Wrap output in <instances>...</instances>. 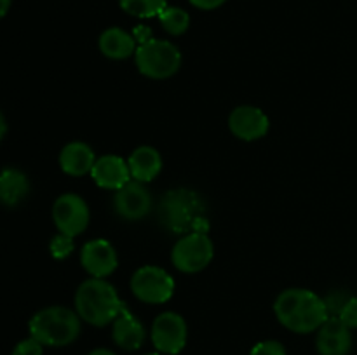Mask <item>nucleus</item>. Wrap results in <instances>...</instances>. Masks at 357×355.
Returning <instances> with one entry per match:
<instances>
[{"instance_id":"f257e3e1","label":"nucleus","mask_w":357,"mask_h":355,"mask_svg":"<svg viewBox=\"0 0 357 355\" xmlns=\"http://www.w3.org/2000/svg\"><path fill=\"white\" fill-rule=\"evenodd\" d=\"M274 312L286 329L298 334H309L319 329L328 319L326 303L309 289H286L278 296Z\"/></svg>"},{"instance_id":"f03ea898","label":"nucleus","mask_w":357,"mask_h":355,"mask_svg":"<svg viewBox=\"0 0 357 355\" xmlns=\"http://www.w3.org/2000/svg\"><path fill=\"white\" fill-rule=\"evenodd\" d=\"M160 225L171 233H208L209 223L206 219V205L195 191L180 188L169 190L159 204Z\"/></svg>"},{"instance_id":"7ed1b4c3","label":"nucleus","mask_w":357,"mask_h":355,"mask_svg":"<svg viewBox=\"0 0 357 355\" xmlns=\"http://www.w3.org/2000/svg\"><path fill=\"white\" fill-rule=\"evenodd\" d=\"M122 308L124 303L114 285L105 278H87L75 292V312L91 326L103 327L114 322Z\"/></svg>"},{"instance_id":"20e7f679","label":"nucleus","mask_w":357,"mask_h":355,"mask_svg":"<svg viewBox=\"0 0 357 355\" xmlns=\"http://www.w3.org/2000/svg\"><path fill=\"white\" fill-rule=\"evenodd\" d=\"M80 317L66 306H47L31 317L30 336L45 347H66L80 336Z\"/></svg>"},{"instance_id":"39448f33","label":"nucleus","mask_w":357,"mask_h":355,"mask_svg":"<svg viewBox=\"0 0 357 355\" xmlns=\"http://www.w3.org/2000/svg\"><path fill=\"white\" fill-rule=\"evenodd\" d=\"M135 59L139 73L153 80L169 79L181 66L180 49L171 42L159 38H150L145 44H139Z\"/></svg>"},{"instance_id":"423d86ee","label":"nucleus","mask_w":357,"mask_h":355,"mask_svg":"<svg viewBox=\"0 0 357 355\" xmlns=\"http://www.w3.org/2000/svg\"><path fill=\"white\" fill-rule=\"evenodd\" d=\"M215 256V247L208 233L190 232L185 233L171 251V261L174 268L183 274L202 271Z\"/></svg>"},{"instance_id":"0eeeda50","label":"nucleus","mask_w":357,"mask_h":355,"mask_svg":"<svg viewBox=\"0 0 357 355\" xmlns=\"http://www.w3.org/2000/svg\"><path fill=\"white\" fill-rule=\"evenodd\" d=\"M131 291L139 301L150 305H160L173 298L174 281L160 267L146 265L135 271L131 278Z\"/></svg>"},{"instance_id":"6e6552de","label":"nucleus","mask_w":357,"mask_h":355,"mask_svg":"<svg viewBox=\"0 0 357 355\" xmlns=\"http://www.w3.org/2000/svg\"><path fill=\"white\" fill-rule=\"evenodd\" d=\"M91 212L86 200L77 194H63L52 205V219L59 233L77 237L89 225Z\"/></svg>"},{"instance_id":"1a4fd4ad","label":"nucleus","mask_w":357,"mask_h":355,"mask_svg":"<svg viewBox=\"0 0 357 355\" xmlns=\"http://www.w3.org/2000/svg\"><path fill=\"white\" fill-rule=\"evenodd\" d=\"M152 343L159 354L176 355L187 345V322L180 313L164 312L152 324Z\"/></svg>"},{"instance_id":"9d476101","label":"nucleus","mask_w":357,"mask_h":355,"mask_svg":"<svg viewBox=\"0 0 357 355\" xmlns=\"http://www.w3.org/2000/svg\"><path fill=\"white\" fill-rule=\"evenodd\" d=\"M152 195L142 181L132 180L122 188L115 190L114 209L122 219L139 221V219L146 218L152 211Z\"/></svg>"},{"instance_id":"9b49d317","label":"nucleus","mask_w":357,"mask_h":355,"mask_svg":"<svg viewBox=\"0 0 357 355\" xmlns=\"http://www.w3.org/2000/svg\"><path fill=\"white\" fill-rule=\"evenodd\" d=\"M80 265L94 278H105L114 274L119 265L114 246L105 239H94L84 244L80 251Z\"/></svg>"},{"instance_id":"f8f14e48","label":"nucleus","mask_w":357,"mask_h":355,"mask_svg":"<svg viewBox=\"0 0 357 355\" xmlns=\"http://www.w3.org/2000/svg\"><path fill=\"white\" fill-rule=\"evenodd\" d=\"M229 127L236 138L243 141H257L267 136L271 122L268 117L257 106H237L229 117Z\"/></svg>"},{"instance_id":"ddd939ff","label":"nucleus","mask_w":357,"mask_h":355,"mask_svg":"<svg viewBox=\"0 0 357 355\" xmlns=\"http://www.w3.org/2000/svg\"><path fill=\"white\" fill-rule=\"evenodd\" d=\"M316 348L319 355H349L352 348L351 329L338 317H330L317 329Z\"/></svg>"},{"instance_id":"4468645a","label":"nucleus","mask_w":357,"mask_h":355,"mask_svg":"<svg viewBox=\"0 0 357 355\" xmlns=\"http://www.w3.org/2000/svg\"><path fill=\"white\" fill-rule=\"evenodd\" d=\"M91 178L100 188L119 190L131 181V173L124 159L119 155H103L94 162Z\"/></svg>"},{"instance_id":"2eb2a0df","label":"nucleus","mask_w":357,"mask_h":355,"mask_svg":"<svg viewBox=\"0 0 357 355\" xmlns=\"http://www.w3.org/2000/svg\"><path fill=\"white\" fill-rule=\"evenodd\" d=\"M145 327L143 324L132 315L131 310L124 305V308L121 310V313L117 315V319L114 320V327H112V338H114V343L117 345L122 350H138L139 347L145 341Z\"/></svg>"},{"instance_id":"dca6fc26","label":"nucleus","mask_w":357,"mask_h":355,"mask_svg":"<svg viewBox=\"0 0 357 355\" xmlns=\"http://www.w3.org/2000/svg\"><path fill=\"white\" fill-rule=\"evenodd\" d=\"M94 162H96L94 150L82 141L68 143L59 153V166H61L63 173L68 176L77 178L91 173Z\"/></svg>"},{"instance_id":"f3484780","label":"nucleus","mask_w":357,"mask_h":355,"mask_svg":"<svg viewBox=\"0 0 357 355\" xmlns=\"http://www.w3.org/2000/svg\"><path fill=\"white\" fill-rule=\"evenodd\" d=\"M128 166L132 180L149 183L162 171V157L153 146H139L131 153Z\"/></svg>"},{"instance_id":"a211bd4d","label":"nucleus","mask_w":357,"mask_h":355,"mask_svg":"<svg viewBox=\"0 0 357 355\" xmlns=\"http://www.w3.org/2000/svg\"><path fill=\"white\" fill-rule=\"evenodd\" d=\"M30 191V181L23 171L7 167L0 173V202L7 207H16L26 198Z\"/></svg>"},{"instance_id":"6ab92c4d","label":"nucleus","mask_w":357,"mask_h":355,"mask_svg":"<svg viewBox=\"0 0 357 355\" xmlns=\"http://www.w3.org/2000/svg\"><path fill=\"white\" fill-rule=\"evenodd\" d=\"M101 54L110 59H126L136 52V38L122 28H108L100 35Z\"/></svg>"},{"instance_id":"aec40b11","label":"nucleus","mask_w":357,"mask_h":355,"mask_svg":"<svg viewBox=\"0 0 357 355\" xmlns=\"http://www.w3.org/2000/svg\"><path fill=\"white\" fill-rule=\"evenodd\" d=\"M157 17H159L164 30L171 35L185 33L188 30V26H190V16H188L187 10L180 9V7L167 6Z\"/></svg>"},{"instance_id":"412c9836","label":"nucleus","mask_w":357,"mask_h":355,"mask_svg":"<svg viewBox=\"0 0 357 355\" xmlns=\"http://www.w3.org/2000/svg\"><path fill=\"white\" fill-rule=\"evenodd\" d=\"M122 10L136 17L159 16L167 7V0H119Z\"/></svg>"},{"instance_id":"4be33fe9","label":"nucleus","mask_w":357,"mask_h":355,"mask_svg":"<svg viewBox=\"0 0 357 355\" xmlns=\"http://www.w3.org/2000/svg\"><path fill=\"white\" fill-rule=\"evenodd\" d=\"M75 249V242H73V237L65 235V233H58L51 239L49 244V251H51V256L54 260H65Z\"/></svg>"},{"instance_id":"5701e85b","label":"nucleus","mask_w":357,"mask_h":355,"mask_svg":"<svg viewBox=\"0 0 357 355\" xmlns=\"http://www.w3.org/2000/svg\"><path fill=\"white\" fill-rule=\"evenodd\" d=\"M338 319L349 327V329H357V296H352L345 301L344 308L338 313Z\"/></svg>"},{"instance_id":"b1692460","label":"nucleus","mask_w":357,"mask_h":355,"mask_svg":"<svg viewBox=\"0 0 357 355\" xmlns=\"http://www.w3.org/2000/svg\"><path fill=\"white\" fill-rule=\"evenodd\" d=\"M250 355H286V348L282 347V343L274 340L260 341L253 347V350L250 352Z\"/></svg>"},{"instance_id":"393cba45","label":"nucleus","mask_w":357,"mask_h":355,"mask_svg":"<svg viewBox=\"0 0 357 355\" xmlns=\"http://www.w3.org/2000/svg\"><path fill=\"white\" fill-rule=\"evenodd\" d=\"M44 345L40 341H37L35 338H28V340L20 341V343L14 347L13 355H44Z\"/></svg>"},{"instance_id":"a878e982","label":"nucleus","mask_w":357,"mask_h":355,"mask_svg":"<svg viewBox=\"0 0 357 355\" xmlns=\"http://www.w3.org/2000/svg\"><path fill=\"white\" fill-rule=\"evenodd\" d=\"M227 0H190L192 6H195L197 9H202V10H211V9H216V7H220L222 3H225Z\"/></svg>"},{"instance_id":"bb28decb","label":"nucleus","mask_w":357,"mask_h":355,"mask_svg":"<svg viewBox=\"0 0 357 355\" xmlns=\"http://www.w3.org/2000/svg\"><path fill=\"white\" fill-rule=\"evenodd\" d=\"M132 37H135L136 42H139V44H145V42H149L150 38H152V31L146 26H138L135 30V35H132Z\"/></svg>"},{"instance_id":"cd10ccee","label":"nucleus","mask_w":357,"mask_h":355,"mask_svg":"<svg viewBox=\"0 0 357 355\" xmlns=\"http://www.w3.org/2000/svg\"><path fill=\"white\" fill-rule=\"evenodd\" d=\"M10 3H13V0H0V19L9 13Z\"/></svg>"},{"instance_id":"c85d7f7f","label":"nucleus","mask_w":357,"mask_h":355,"mask_svg":"<svg viewBox=\"0 0 357 355\" xmlns=\"http://www.w3.org/2000/svg\"><path fill=\"white\" fill-rule=\"evenodd\" d=\"M7 132V122H6V117L2 115V111H0V141H2V138L6 136Z\"/></svg>"},{"instance_id":"c756f323","label":"nucleus","mask_w":357,"mask_h":355,"mask_svg":"<svg viewBox=\"0 0 357 355\" xmlns=\"http://www.w3.org/2000/svg\"><path fill=\"white\" fill-rule=\"evenodd\" d=\"M89 355H115L114 352H110L108 348H96V350L91 352Z\"/></svg>"},{"instance_id":"7c9ffc66","label":"nucleus","mask_w":357,"mask_h":355,"mask_svg":"<svg viewBox=\"0 0 357 355\" xmlns=\"http://www.w3.org/2000/svg\"><path fill=\"white\" fill-rule=\"evenodd\" d=\"M145 355H160V354H145Z\"/></svg>"}]
</instances>
